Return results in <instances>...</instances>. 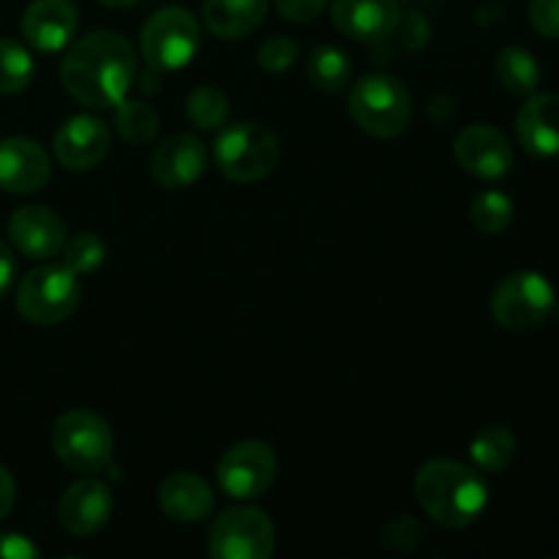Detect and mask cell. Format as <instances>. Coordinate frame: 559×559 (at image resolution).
Instances as JSON below:
<instances>
[{
    "label": "cell",
    "instance_id": "obj_1",
    "mask_svg": "<svg viewBox=\"0 0 559 559\" xmlns=\"http://www.w3.org/2000/svg\"><path fill=\"white\" fill-rule=\"evenodd\" d=\"M134 80V47L115 31L87 33L71 44L60 63V82L66 93L91 109H107L123 102Z\"/></svg>",
    "mask_w": 559,
    "mask_h": 559
},
{
    "label": "cell",
    "instance_id": "obj_2",
    "mask_svg": "<svg viewBox=\"0 0 559 559\" xmlns=\"http://www.w3.org/2000/svg\"><path fill=\"white\" fill-rule=\"evenodd\" d=\"M415 497L431 522L448 530H462L484 513L489 486L473 467L453 459L424 464L415 478Z\"/></svg>",
    "mask_w": 559,
    "mask_h": 559
},
{
    "label": "cell",
    "instance_id": "obj_3",
    "mask_svg": "<svg viewBox=\"0 0 559 559\" xmlns=\"http://www.w3.org/2000/svg\"><path fill=\"white\" fill-rule=\"evenodd\" d=\"M347 107L358 129L380 140L399 136L413 120V96L393 74H369L355 82Z\"/></svg>",
    "mask_w": 559,
    "mask_h": 559
},
{
    "label": "cell",
    "instance_id": "obj_4",
    "mask_svg": "<svg viewBox=\"0 0 559 559\" xmlns=\"http://www.w3.org/2000/svg\"><path fill=\"white\" fill-rule=\"evenodd\" d=\"M52 451L71 473H102L112 464V429L91 409H69L55 420Z\"/></svg>",
    "mask_w": 559,
    "mask_h": 559
},
{
    "label": "cell",
    "instance_id": "obj_5",
    "mask_svg": "<svg viewBox=\"0 0 559 559\" xmlns=\"http://www.w3.org/2000/svg\"><path fill=\"white\" fill-rule=\"evenodd\" d=\"M213 158L224 178L235 183H257L278 164V140L262 123L240 120L216 136Z\"/></svg>",
    "mask_w": 559,
    "mask_h": 559
},
{
    "label": "cell",
    "instance_id": "obj_6",
    "mask_svg": "<svg viewBox=\"0 0 559 559\" xmlns=\"http://www.w3.org/2000/svg\"><path fill=\"white\" fill-rule=\"evenodd\" d=\"M80 300V276L66 262L33 267L16 287V311L33 325H58L69 320Z\"/></svg>",
    "mask_w": 559,
    "mask_h": 559
},
{
    "label": "cell",
    "instance_id": "obj_7",
    "mask_svg": "<svg viewBox=\"0 0 559 559\" xmlns=\"http://www.w3.org/2000/svg\"><path fill=\"white\" fill-rule=\"evenodd\" d=\"M555 287L544 273H511L491 293V317L506 331H533L555 311Z\"/></svg>",
    "mask_w": 559,
    "mask_h": 559
},
{
    "label": "cell",
    "instance_id": "obj_8",
    "mask_svg": "<svg viewBox=\"0 0 559 559\" xmlns=\"http://www.w3.org/2000/svg\"><path fill=\"white\" fill-rule=\"evenodd\" d=\"M197 47H200V22L180 5L156 11L142 27L140 49L153 71L183 69L197 55Z\"/></svg>",
    "mask_w": 559,
    "mask_h": 559
},
{
    "label": "cell",
    "instance_id": "obj_9",
    "mask_svg": "<svg viewBox=\"0 0 559 559\" xmlns=\"http://www.w3.org/2000/svg\"><path fill=\"white\" fill-rule=\"evenodd\" d=\"M276 549V530L265 511L229 508L213 522L207 551L216 559H267Z\"/></svg>",
    "mask_w": 559,
    "mask_h": 559
},
{
    "label": "cell",
    "instance_id": "obj_10",
    "mask_svg": "<svg viewBox=\"0 0 559 559\" xmlns=\"http://www.w3.org/2000/svg\"><path fill=\"white\" fill-rule=\"evenodd\" d=\"M278 473L276 453L267 442L246 440L229 448L216 469V480L224 495L235 500H254L265 495Z\"/></svg>",
    "mask_w": 559,
    "mask_h": 559
},
{
    "label": "cell",
    "instance_id": "obj_11",
    "mask_svg": "<svg viewBox=\"0 0 559 559\" xmlns=\"http://www.w3.org/2000/svg\"><path fill=\"white\" fill-rule=\"evenodd\" d=\"M55 158L69 173H87L109 153V129L98 115H74L55 131Z\"/></svg>",
    "mask_w": 559,
    "mask_h": 559
},
{
    "label": "cell",
    "instance_id": "obj_12",
    "mask_svg": "<svg viewBox=\"0 0 559 559\" xmlns=\"http://www.w3.org/2000/svg\"><path fill=\"white\" fill-rule=\"evenodd\" d=\"M459 164L467 169L469 175L484 180L502 178L511 173L513 167V147L508 136L500 129L489 123H475L467 126L462 134L456 136L453 145Z\"/></svg>",
    "mask_w": 559,
    "mask_h": 559
},
{
    "label": "cell",
    "instance_id": "obj_13",
    "mask_svg": "<svg viewBox=\"0 0 559 559\" xmlns=\"http://www.w3.org/2000/svg\"><path fill=\"white\" fill-rule=\"evenodd\" d=\"M9 238L31 260H52L66 246V224L44 205L16 207L9 218Z\"/></svg>",
    "mask_w": 559,
    "mask_h": 559
},
{
    "label": "cell",
    "instance_id": "obj_14",
    "mask_svg": "<svg viewBox=\"0 0 559 559\" xmlns=\"http://www.w3.org/2000/svg\"><path fill=\"white\" fill-rule=\"evenodd\" d=\"M207 167V147L191 134H173L153 147L151 175L162 189L178 191L197 183Z\"/></svg>",
    "mask_w": 559,
    "mask_h": 559
},
{
    "label": "cell",
    "instance_id": "obj_15",
    "mask_svg": "<svg viewBox=\"0 0 559 559\" xmlns=\"http://www.w3.org/2000/svg\"><path fill=\"white\" fill-rule=\"evenodd\" d=\"M109 516H112V495L102 480L82 478L60 495L58 519L76 538L96 535L109 522Z\"/></svg>",
    "mask_w": 559,
    "mask_h": 559
},
{
    "label": "cell",
    "instance_id": "obj_16",
    "mask_svg": "<svg viewBox=\"0 0 559 559\" xmlns=\"http://www.w3.org/2000/svg\"><path fill=\"white\" fill-rule=\"evenodd\" d=\"M80 25L74 0H33L22 14V36L38 52H58L69 47Z\"/></svg>",
    "mask_w": 559,
    "mask_h": 559
},
{
    "label": "cell",
    "instance_id": "obj_17",
    "mask_svg": "<svg viewBox=\"0 0 559 559\" xmlns=\"http://www.w3.org/2000/svg\"><path fill=\"white\" fill-rule=\"evenodd\" d=\"M52 164L47 151L27 136L0 142V189L9 194H33L49 180Z\"/></svg>",
    "mask_w": 559,
    "mask_h": 559
},
{
    "label": "cell",
    "instance_id": "obj_18",
    "mask_svg": "<svg viewBox=\"0 0 559 559\" xmlns=\"http://www.w3.org/2000/svg\"><path fill=\"white\" fill-rule=\"evenodd\" d=\"M333 25L355 41H382L399 27L396 0H333Z\"/></svg>",
    "mask_w": 559,
    "mask_h": 559
},
{
    "label": "cell",
    "instance_id": "obj_19",
    "mask_svg": "<svg viewBox=\"0 0 559 559\" xmlns=\"http://www.w3.org/2000/svg\"><path fill=\"white\" fill-rule=\"evenodd\" d=\"M516 134L530 156H557L559 153V96L540 93L524 102L516 115Z\"/></svg>",
    "mask_w": 559,
    "mask_h": 559
},
{
    "label": "cell",
    "instance_id": "obj_20",
    "mask_svg": "<svg viewBox=\"0 0 559 559\" xmlns=\"http://www.w3.org/2000/svg\"><path fill=\"white\" fill-rule=\"evenodd\" d=\"M158 506H162V511L173 522L191 524L211 516L213 506H216V497H213V489L207 486V480L200 478V475L175 473L169 478H164L162 486H158Z\"/></svg>",
    "mask_w": 559,
    "mask_h": 559
},
{
    "label": "cell",
    "instance_id": "obj_21",
    "mask_svg": "<svg viewBox=\"0 0 559 559\" xmlns=\"http://www.w3.org/2000/svg\"><path fill=\"white\" fill-rule=\"evenodd\" d=\"M271 0H205L202 16L213 36L246 38L262 25Z\"/></svg>",
    "mask_w": 559,
    "mask_h": 559
},
{
    "label": "cell",
    "instance_id": "obj_22",
    "mask_svg": "<svg viewBox=\"0 0 559 559\" xmlns=\"http://www.w3.org/2000/svg\"><path fill=\"white\" fill-rule=\"evenodd\" d=\"M306 76L317 91L342 93L353 80V63H349L347 52L333 44H322L306 60Z\"/></svg>",
    "mask_w": 559,
    "mask_h": 559
},
{
    "label": "cell",
    "instance_id": "obj_23",
    "mask_svg": "<svg viewBox=\"0 0 559 559\" xmlns=\"http://www.w3.org/2000/svg\"><path fill=\"white\" fill-rule=\"evenodd\" d=\"M516 437L506 426H486L475 437L473 445H469L475 467L484 469V473H502V469H508L513 464V459H516Z\"/></svg>",
    "mask_w": 559,
    "mask_h": 559
},
{
    "label": "cell",
    "instance_id": "obj_24",
    "mask_svg": "<svg viewBox=\"0 0 559 559\" xmlns=\"http://www.w3.org/2000/svg\"><path fill=\"white\" fill-rule=\"evenodd\" d=\"M497 80L506 91L516 93V96H527L538 87L540 82V66L533 52L522 47H506L495 63Z\"/></svg>",
    "mask_w": 559,
    "mask_h": 559
},
{
    "label": "cell",
    "instance_id": "obj_25",
    "mask_svg": "<svg viewBox=\"0 0 559 559\" xmlns=\"http://www.w3.org/2000/svg\"><path fill=\"white\" fill-rule=\"evenodd\" d=\"M115 129L131 145H147L158 134V115L147 102L123 98L115 104Z\"/></svg>",
    "mask_w": 559,
    "mask_h": 559
},
{
    "label": "cell",
    "instance_id": "obj_26",
    "mask_svg": "<svg viewBox=\"0 0 559 559\" xmlns=\"http://www.w3.org/2000/svg\"><path fill=\"white\" fill-rule=\"evenodd\" d=\"M186 115H189L191 123L197 129H222L229 118V98L222 87H213V85H202L197 91L189 93L186 98Z\"/></svg>",
    "mask_w": 559,
    "mask_h": 559
},
{
    "label": "cell",
    "instance_id": "obj_27",
    "mask_svg": "<svg viewBox=\"0 0 559 559\" xmlns=\"http://www.w3.org/2000/svg\"><path fill=\"white\" fill-rule=\"evenodd\" d=\"M33 71L36 66L31 52L11 38H0V93L3 96L22 93L33 82Z\"/></svg>",
    "mask_w": 559,
    "mask_h": 559
},
{
    "label": "cell",
    "instance_id": "obj_28",
    "mask_svg": "<svg viewBox=\"0 0 559 559\" xmlns=\"http://www.w3.org/2000/svg\"><path fill=\"white\" fill-rule=\"evenodd\" d=\"M469 218L484 235L502 233L513 222V200L502 191H484L469 205Z\"/></svg>",
    "mask_w": 559,
    "mask_h": 559
},
{
    "label": "cell",
    "instance_id": "obj_29",
    "mask_svg": "<svg viewBox=\"0 0 559 559\" xmlns=\"http://www.w3.org/2000/svg\"><path fill=\"white\" fill-rule=\"evenodd\" d=\"M60 254H63V262L76 276H87V273H96L104 265V260H107V243L96 233L85 229V233H76L71 238H66V246Z\"/></svg>",
    "mask_w": 559,
    "mask_h": 559
},
{
    "label": "cell",
    "instance_id": "obj_30",
    "mask_svg": "<svg viewBox=\"0 0 559 559\" xmlns=\"http://www.w3.org/2000/svg\"><path fill=\"white\" fill-rule=\"evenodd\" d=\"M300 44L289 36H271L257 52V63L265 71H287L298 60Z\"/></svg>",
    "mask_w": 559,
    "mask_h": 559
},
{
    "label": "cell",
    "instance_id": "obj_31",
    "mask_svg": "<svg viewBox=\"0 0 559 559\" xmlns=\"http://www.w3.org/2000/svg\"><path fill=\"white\" fill-rule=\"evenodd\" d=\"M530 22L546 38H559V0H533Z\"/></svg>",
    "mask_w": 559,
    "mask_h": 559
},
{
    "label": "cell",
    "instance_id": "obj_32",
    "mask_svg": "<svg viewBox=\"0 0 559 559\" xmlns=\"http://www.w3.org/2000/svg\"><path fill=\"white\" fill-rule=\"evenodd\" d=\"M325 5L328 0H276L278 14H282L287 22H298V25L317 20Z\"/></svg>",
    "mask_w": 559,
    "mask_h": 559
},
{
    "label": "cell",
    "instance_id": "obj_33",
    "mask_svg": "<svg viewBox=\"0 0 559 559\" xmlns=\"http://www.w3.org/2000/svg\"><path fill=\"white\" fill-rule=\"evenodd\" d=\"M38 551L36 544H31V538L16 533H0V559H36Z\"/></svg>",
    "mask_w": 559,
    "mask_h": 559
},
{
    "label": "cell",
    "instance_id": "obj_34",
    "mask_svg": "<svg viewBox=\"0 0 559 559\" xmlns=\"http://www.w3.org/2000/svg\"><path fill=\"white\" fill-rule=\"evenodd\" d=\"M16 276V260H14V251H11L9 243L0 240V298L11 289Z\"/></svg>",
    "mask_w": 559,
    "mask_h": 559
},
{
    "label": "cell",
    "instance_id": "obj_35",
    "mask_svg": "<svg viewBox=\"0 0 559 559\" xmlns=\"http://www.w3.org/2000/svg\"><path fill=\"white\" fill-rule=\"evenodd\" d=\"M16 506V480L11 478L9 469L0 464V519L9 516Z\"/></svg>",
    "mask_w": 559,
    "mask_h": 559
},
{
    "label": "cell",
    "instance_id": "obj_36",
    "mask_svg": "<svg viewBox=\"0 0 559 559\" xmlns=\"http://www.w3.org/2000/svg\"><path fill=\"white\" fill-rule=\"evenodd\" d=\"M102 5H109V9H126V5H134L140 0H98Z\"/></svg>",
    "mask_w": 559,
    "mask_h": 559
}]
</instances>
